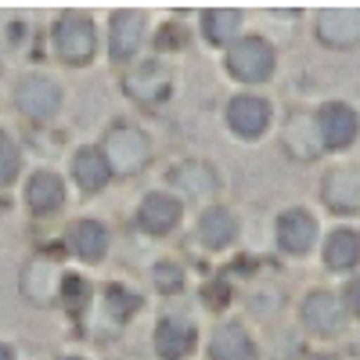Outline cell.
Instances as JSON below:
<instances>
[{"label": "cell", "mask_w": 360, "mask_h": 360, "mask_svg": "<svg viewBox=\"0 0 360 360\" xmlns=\"http://www.w3.org/2000/svg\"><path fill=\"white\" fill-rule=\"evenodd\" d=\"M317 37L328 47L360 44V8H328L317 15Z\"/></svg>", "instance_id": "52a82bcc"}, {"label": "cell", "mask_w": 360, "mask_h": 360, "mask_svg": "<svg viewBox=\"0 0 360 360\" xmlns=\"http://www.w3.org/2000/svg\"><path fill=\"white\" fill-rule=\"evenodd\" d=\"M238 29H242V11H234V8H213V11H202V33L209 44H217V47H231L234 37H238Z\"/></svg>", "instance_id": "ffe728a7"}, {"label": "cell", "mask_w": 360, "mask_h": 360, "mask_svg": "<svg viewBox=\"0 0 360 360\" xmlns=\"http://www.w3.org/2000/svg\"><path fill=\"white\" fill-rule=\"evenodd\" d=\"M86 299H90V285H86V278H76V274L62 278V303L69 307V314H72V317H76V314H83Z\"/></svg>", "instance_id": "603a6c76"}, {"label": "cell", "mask_w": 360, "mask_h": 360, "mask_svg": "<svg viewBox=\"0 0 360 360\" xmlns=\"http://www.w3.org/2000/svg\"><path fill=\"white\" fill-rule=\"evenodd\" d=\"M310 360H339V356H328V353H321V356H310Z\"/></svg>", "instance_id": "f1b7e54d"}, {"label": "cell", "mask_w": 360, "mask_h": 360, "mask_svg": "<svg viewBox=\"0 0 360 360\" xmlns=\"http://www.w3.org/2000/svg\"><path fill=\"white\" fill-rule=\"evenodd\" d=\"M65 242H69V249H72L79 259L98 263V259L105 256V249H108V231H105L98 220H76V224L69 227V234H65Z\"/></svg>", "instance_id": "5bb4252c"}, {"label": "cell", "mask_w": 360, "mask_h": 360, "mask_svg": "<svg viewBox=\"0 0 360 360\" xmlns=\"http://www.w3.org/2000/svg\"><path fill=\"white\" fill-rule=\"evenodd\" d=\"M303 321L314 328V332L332 335V332L342 328V303L332 292H314V295H307V303H303Z\"/></svg>", "instance_id": "9a60e30c"}, {"label": "cell", "mask_w": 360, "mask_h": 360, "mask_svg": "<svg viewBox=\"0 0 360 360\" xmlns=\"http://www.w3.org/2000/svg\"><path fill=\"white\" fill-rule=\"evenodd\" d=\"M112 176V162L101 148H79L72 155V180L83 191H101Z\"/></svg>", "instance_id": "7c38bea8"}, {"label": "cell", "mask_w": 360, "mask_h": 360, "mask_svg": "<svg viewBox=\"0 0 360 360\" xmlns=\"http://www.w3.org/2000/svg\"><path fill=\"white\" fill-rule=\"evenodd\" d=\"M224 65L238 83H263L274 72L278 54L270 47V40H263V37H238L224 54Z\"/></svg>", "instance_id": "6da1fadb"}, {"label": "cell", "mask_w": 360, "mask_h": 360, "mask_svg": "<svg viewBox=\"0 0 360 360\" xmlns=\"http://www.w3.org/2000/svg\"><path fill=\"white\" fill-rule=\"evenodd\" d=\"M234 234H238V224H234V213L224 205L217 209H209V213L198 220V238L209 245V249H224L234 242Z\"/></svg>", "instance_id": "d6986e66"}, {"label": "cell", "mask_w": 360, "mask_h": 360, "mask_svg": "<svg viewBox=\"0 0 360 360\" xmlns=\"http://www.w3.org/2000/svg\"><path fill=\"white\" fill-rule=\"evenodd\" d=\"M324 263L332 270H349L360 263V234L356 231H335L324 242Z\"/></svg>", "instance_id": "44dd1931"}, {"label": "cell", "mask_w": 360, "mask_h": 360, "mask_svg": "<svg viewBox=\"0 0 360 360\" xmlns=\"http://www.w3.org/2000/svg\"><path fill=\"white\" fill-rule=\"evenodd\" d=\"M105 155L112 169H141L148 162V137L134 127H115L105 141Z\"/></svg>", "instance_id": "8992f818"}, {"label": "cell", "mask_w": 360, "mask_h": 360, "mask_svg": "<svg viewBox=\"0 0 360 360\" xmlns=\"http://www.w3.org/2000/svg\"><path fill=\"white\" fill-rule=\"evenodd\" d=\"M127 94L137 105H159L169 98V72L159 62H144L127 76Z\"/></svg>", "instance_id": "9c48e42d"}, {"label": "cell", "mask_w": 360, "mask_h": 360, "mask_svg": "<svg viewBox=\"0 0 360 360\" xmlns=\"http://www.w3.org/2000/svg\"><path fill=\"white\" fill-rule=\"evenodd\" d=\"M346 310H353L360 317V278H353L349 288H346Z\"/></svg>", "instance_id": "4316f807"}, {"label": "cell", "mask_w": 360, "mask_h": 360, "mask_svg": "<svg viewBox=\"0 0 360 360\" xmlns=\"http://www.w3.org/2000/svg\"><path fill=\"white\" fill-rule=\"evenodd\" d=\"M15 101L25 115L33 119H51L58 108H62V90H58V83L51 76H25L15 90Z\"/></svg>", "instance_id": "277c9868"}, {"label": "cell", "mask_w": 360, "mask_h": 360, "mask_svg": "<svg viewBox=\"0 0 360 360\" xmlns=\"http://www.w3.org/2000/svg\"><path fill=\"white\" fill-rule=\"evenodd\" d=\"M15 176H18V148L4 130H0V184H11Z\"/></svg>", "instance_id": "cb8c5ba5"}, {"label": "cell", "mask_w": 360, "mask_h": 360, "mask_svg": "<svg viewBox=\"0 0 360 360\" xmlns=\"http://www.w3.org/2000/svg\"><path fill=\"white\" fill-rule=\"evenodd\" d=\"M54 47H58V58H62L65 65H86L98 51L94 18L83 15V11H65L54 25Z\"/></svg>", "instance_id": "7a4b0ae2"}, {"label": "cell", "mask_w": 360, "mask_h": 360, "mask_svg": "<svg viewBox=\"0 0 360 360\" xmlns=\"http://www.w3.org/2000/svg\"><path fill=\"white\" fill-rule=\"evenodd\" d=\"M155 285L173 295V292H180V285H184V274H180L176 263H159L155 266Z\"/></svg>", "instance_id": "484cf974"}, {"label": "cell", "mask_w": 360, "mask_h": 360, "mask_svg": "<svg viewBox=\"0 0 360 360\" xmlns=\"http://www.w3.org/2000/svg\"><path fill=\"white\" fill-rule=\"evenodd\" d=\"M227 127L238 134V137H259L266 127H270V105L256 94H238L227 101Z\"/></svg>", "instance_id": "5b68a950"}, {"label": "cell", "mask_w": 360, "mask_h": 360, "mask_svg": "<svg viewBox=\"0 0 360 360\" xmlns=\"http://www.w3.org/2000/svg\"><path fill=\"white\" fill-rule=\"evenodd\" d=\"M0 360H15V353H11V346H4V342H0Z\"/></svg>", "instance_id": "83f0119b"}, {"label": "cell", "mask_w": 360, "mask_h": 360, "mask_svg": "<svg viewBox=\"0 0 360 360\" xmlns=\"http://www.w3.org/2000/svg\"><path fill=\"white\" fill-rule=\"evenodd\" d=\"M144 37V15L141 11H115L108 18V54L115 62H127L137 54Z\"/></svg>", "instance_id": "ba28073f"}, {"label": "cell", "mask_w": 360, "mask_h": 360, "mask_svg": "<svg viewBox=\"0 0 360 360\" xmlns=\"http://www.w3.org/2000/svg\"><path fill=\"white\" fill-rule=\"evenodd\" d=\"M62 360H83V356H62Z\"/></svg>", "instance_id": "f546056e"}, {"label": "cell", "mask_w": 360, "mask_h": 360, "mask_svg": "<svg viewBox=\"0 0 360 360\" xmlns=\"http://www.w3.org/2000/svg\"><path fill=\"white\" fill-rule=\"evenodd\" d=\"M25 198H29V209H33V213H54V209L62 205V198H65V188H62V180H58L54 173L40 169V173L29 176Z\"/></svg>", "instance_id": "ac0fdd59"}, {"label": "cell", "mask_w": 360, "mask_h": 360, "mask_svg": "<svg viewBox=\"0 0 360 360\" xmlns=\"http://www.w3.org/2000/svg\"><path fill=\"white\" fill-rule=\"evenodd\" d=\"M176 220H180V202L173 195H162V191L148 195L137 209V224L148 234H169L176 227Z\"/></svg>", "instance_id": "8fae6325"}, {"label": "cell", "mask_w": 360, "mask_h": 360, "mask_svg": "<svg viewBox=\"0 0 360 360\" xmlns=\"http://www.w3.org/2000/svg\"><path fill=\"white\" fill-rule=\"evenodd\" d=\"M173 184L188 195H213L217 191V173L205 162H184L173 169Z\"/></svg>", "instance_id": "7402d4cb"}, {"label": "cell", "mask_w": 360, "mask_h": 360, "mask_svg": "<svg viewBox=\"0 0 360 360\" xmlns=\"http://www.w3.org/2000/svg\"><path fill=\"white\" fill-rule=\"evenodd\" d=\"M317 134H321V144L339 152V148H349L360 134V115L353 105L346 101H328L321 105L317 112Z\"/></svg>", "instance_id": "3957f363"}, {"label": "cell", "mask_w": 360, "mask_h": 360, "mask_svg": "<svg viewBox=\"0 0 360 360\" xmlns=\"http://www.w3.org/2000/svg\"><path fill=\"white\" fill-rule=\"evenodd\" d=\"M324 202L339 209V213H353L360 209V173L356 169H335L324 180Z\"/></svg>", "instance_id": "e0dca14e"}, {"label": "cell", "mask_w": 360, "mask_h": 360, "mask_svg": "<svg viewBox=\"0 0 360 360\" xmlns=\"http://www.w3.org/2000/svg\"><path fill=\"white\" fill-rule=\"evenodd\" d=\"M137 307H141V299H137V295L123 292L119 285L108 288V310H112L115 317H130V310H137Z\"/></svg>", "instance_id": "d4e9b609"}, {"label": "cell", "mask_w": 360, "mask_h": 360, "mask_svg": "<svg viewBox=\"0 0 360 360\" xmlns=\"http://www.w3.org/2000/svg\"><path fill=\"white\" fill-rule=\"evenodd\" d=\"M317 238V220L307 213V209H288V213H281L278 220V245L292 256H303L310 252Z\"/></svg>", "instance_id": "30bf717a"}, {"label": "cell", "mask_w": 360, "mask_h": 360, "mask_svg": "<svg viewBox=\"0 0 360 360\" xmlns=\"http://www.w3.org/2000/svg\"><path fill=\"white\" fill-rule=\"evenodd\" d=\"M155 349L162 360H184L195 349V328L180 317H166L155 328Z\"/></svg>", "instance_id": "4fadbf2b"}, {"label": "cell", "mask_w": 360, "mask_h": 360, "mask_svg": "<svg viewBox=\"0 0 360 360\" xmlns=\"http://www.w3.org/2000/svg\"><path fill=\"white\" fill-rule=\"evenodd\" d=\"M209 356L213 360H259L252 339L245 335L242 324H224L217 328L213 342H209Z\"/></svg>", "instance_id": "2e32d148"}]
</instances>
